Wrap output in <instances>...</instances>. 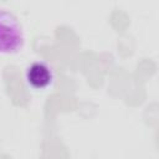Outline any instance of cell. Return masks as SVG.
Instances as JSON below:
<instances>
[{"label": "cell", "mask_w": 159, "mask_h": 159, "mask_svg": "<svg viewBox=\"0 0 159 159\" xmlns=\"http://www.w3.org/2000/svg\"><path fill=\"white\" fill-rule=\"evenodd\" d=\"M24 47V32L17 17L0 7V55H14Z\"/></svg>", "instance_id": "cell-1"}, {"label": "cell", "mask_w": 159, "mask_h": 159, "mask_svg": "<svg viewBox=\"0 0 159 159\" xmlns=\"http://www.w3.org/2000/svg\"><path fill=\"white\" fill-rule=\"evenodd\" d=\"M25 81L27 86L36 91H42L52 86L55 72L51 65L45 61H35L26 67Z\"/></svg>", "instance_id": "cell-2"}]
</instances>
